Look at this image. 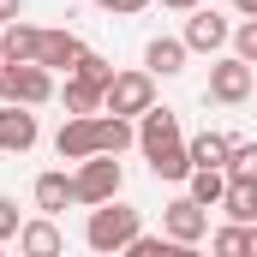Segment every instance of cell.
<instances>
[{"instance_id": "cell-9", "label": "cell", "mask_w": 257, "mask_h": 257, "mask_svg": "<svg viewBox=\"0 0 257 257\" xmlns=\"http://www.w3.org/2000/svg\"><path fill=\"white\" fill-rule=\"evenodd\" d=\"M36 138H42V126H36V114L24 102H0V150L6 156H30Z\"/></svg>"}, {"instance_id": "cell-6", "label": "cell", "mask_w": 257, "mask_h": 257, "mask_svg": "<svg viewBox=\"0 0 257 257\" xmlns=\"http://www.w3.org/2000/svg\"><path fill=\"white\" fill-rule=\"evenodd\" d=\"M162 233H168L174 245H186V251H197V245L209 239V209H203V203H197L192 192H186V197H174V203L162 209Z\"/></svg>"}, {"instance_id": "cell-8", "label": "cell", "mask_w": 257, "mask_h": 257, "mask_svg": "<svg viewBox=\"0 0 257 257\" xmlns=\"http://www.w3.org/2000/svg\"><path fill=\"white\" fill-rule=\"evenodd\" d=\"M233 42V24L215 12V6H192V18H186V48L192 54H221Z\"/></svg>"}, {"instance_id": "cell-11", "label": "cell", "mask_w": 257, "mask_h": 257, "mask_svg": "<svg viewBox=\"0 0 257 257\" xmlns=\"http://www.w3.org/2000/svg\"><path fill=\"white\" fill-rule=\"evenodd\" d=\"M36 60L48 66V72H72V66L84 60V36H72V30H42V36H36Z\"/></svg>"}, {"instance_id": "cell-1", "label": "cell", "mask_w": 257, "mask_h": 257, "mask_svg": "<svg viewBox=\"0 0 257 257\" xmlns=\"http://www.w3.org/2000/svg\"><path fill=\"white\" fill-rule=\"evenodd\" d=\"M138 233H144V209H132V203H120V197L96 203V209H90V221H84V245H90V251H102V257L126 251Z\"/></svg>"}, {"instance_id": "cell-18", "label": "cell", "mask_w": 257, "mask_h": 257, "mask_svg": "<svg viewBox=\"0 0 257 257\" xmlns=\"http://www.w3.org/2000/svg\"><path fill=\"white\" fill-rule=\"evenodd\" d=\"M186 192H192L203 209H221V192H227V168H192V174H186Z\"/></svg>"}, {"instance_id": "cell-30", "label": "cell", "mask_w": 257, "mask_h": 257, "mask_svg": "<svg viewBox=\"0 0 257 257\" xmlns=\"http://www.w3.org/2000/svg\"><path fill=\"white\" fill-rule=\"evenodd\" d=\"M251 257H257V221H251Z\"/></svg>"}, {"instance_id": "cell-15", "label": "cell", "mask_w": 257, "mask_h": 257, "mask_svg": "<svg viewBox=\"0 0 257 257\" xmlns=\"http://www.w3.org/2000/svg\"><path fill=\"white\" fill-rule=\"evenodd\" d=\"M60 102H66V114H102V84L84 78V72H66Z\"/></svg>"}, {"instance_id": "cell-16", "label": "cell", "mask_w": 257, "mask_h": 257, "mask_svg": "<svg viewBox=\"0 0 257 257\" xmlns=\"http://www.w3.org/2000/svg\"><path fill=\"white\" fill-rule=\"evenodd\" d=\"M36 24H24V18H12V24H0V60H36Z\"/></svg>"}, {"instance_id": "cell-21", "label": "cell", "mask_w": 257, "mask_h": 257, "mask_svg": "<svg viewBox=\"0 0 257 257\" xmlns=\"http://www.w3.org/2000/svg\"><path fill=\"white\" fill-rule=\"evenodd\" d=\"M209 251L215 257H251V221H227L209 233Z\"/></svg>"}, {"instance_id": "cell-19", "label": "cell", "mask_w": 257, "mask_h": 257, "mask_svg": "<svg viewBox=\"0 0 257 257\" xmlns=\"http://www.w3.org/2000/svg\"><path fill=\"white\" fill-rule=\"evenodd\" d=\"M150 174H156V180H168V186H180V180L192 174V150H186V138H180V144H168V150H156V156H150Z\"/></svg>"}, {"instance_id": "cell-25", "label": "cell", "mask_w": 257, "mask_h": 257, "mask_svg": "<svg viewBox=\"0 0 257 257\" xmlns=\"http://www.w3.org/2000/svg\"><path fill=\"white\" fill-rule=\"evenodd\" d=\"M18 227H24V221H18V203L0 192V245H6V239H18Z\"/></svg>"}, {"instance_id": "cell-7", "label": "cell", "mask_w": 257, "mask_h": 257, "mask_svg": "<svg viewBox=\"0 0 257 257\" xmlns=\"http://www.w3.org/2000/svg\"><path fill=\"white\" fill-rule=\"evenodd\" d=\"M102 150V114H66V126L54 132V156L60 162H84Z\"/></svg>"}, {"instance_id": "cell-13", "label": "cell", "mask_w": 257, "mask_h": 257, "mask_svg": "<svg viewBox=\"0 0 257 257\" xmlns=\"http://www.w3.org/2000/svg\"><path fill=\"white\" fill-rule=\"evenodd\" d=\"M192 60V48H186V36H150V48H144V66L156 72V78H180Z\"/></svg>"}, {"instance_id": "cell-28", "label": "cell", "mask_w": 257, "mask_h": 257, "mask_svg": "<svg viewBox=\"0 0 257 257\" xmlns=\"http://www.w3.org/2000/svg\"><path fill=\"white\" fill-rule=\"evenodd\" d=\"M156 6H168V12H192V6H203V0H156Z\"/></svg>"}, {"instance_id": "cell-20", "label": "cell", "mask_w": 257, "mask_h": 257, "mask_svg": "<svg viewBox=\"0 0 257 257\" xmlns=\"http://www.w3.org/2000/svg\"><path fill=\"white\" fill-rule=\"evenodd\" d=\"M221 209H227V221H257V180H227Z\"/></svg>"}, {"instance_id": "cell-23", "label": "cell", "mask_w": 257, "mask_h": 257, "mask_svg": "<svg viewBox=\"0 0 257 257\" xmlns=\"http://www.w3.org/2000/svg\"><path fill=\"white\" fill-rule=\"evenodd\" d=\"M227 180H257V144L233 138V150H227Z\"/></svg>"}, {"instance_id": "cell-27", "label": "cell", "mask_w": 257, "mask_h": 257, "mask_svg": "<svg viewBox=\"0 0 257 257\" xmlns=\"http://www.w3.org/2000/svg\"><path fill=\"white\" fill-rule=\"evenodd\" d=\"M12 18H24V0H0V24H12Z\"/></svg>"}, {"instance_id": "cell-14", "label": "cell", "mask_w": 257, "mask_h": 257, "mask_svg": "<svg viewBox=\"0 0 257 257\" xmlns=\"http://www.w3.org/2000/svg\"><path fill=\"white\" fill-rule=\"evenodd\" d=\"M30 197H36V209H42V215H60L66 203H78V197H72V174H66V168H48V174H36Z\"/></svg>"}, {"instance_id": "cell-24", "label": "cell", "mask_w": 257, "mask_h": 257, "mask_svg": "<svg viewBox=\"0 0 257 257\" xmlns=\"http://www.w3.org/2000/svg\"><path fill=\"white\" fill-rule=\"evenodd\" d=\"M233 54H239V60H251V66H257V18H245V24L233 30Z\"/></svg>"}, {"instance_id": "cell-12", "label": "cell", "mask_w": 257, "mask_h": 257, "mask_svg": "<svg viewBox=\"0 0 257 257\" xmlns=\"http://www.w3.org/2000/svg\"><path fill=\"white\" fill-rule=\"evenodd\" d=\"M18 251H24V257H60V251H66L60 221H54V215H36V221H24V227H18Z\"/></svg>"}, {"instance_id": "cell-26", "label": "cell", "mask_w": 257, "mask_h": 257, "mask_svg": "<svg viewBox=\"0 0 257 257\" xmlns=\"http://www.w3.org/2000/svg\"><path fill=\"white\" fill-rule=\"evenodd\" d=\"M96 6H102V12H114V18H138L150 0H96Z\"/></svg>"}, {"instance_id": "cell-29", "label": "cell", "mask_w": 257, "mask_h": 257, "mask_svg": "<svg viewBox=\"0 0 257 257\" xmlns=\"http://www.w3.org/2000/svg\"><path fill=\"white\" fill-rule=\"evenodd\" d=\"M233 12L239 18H257V0H233Z\"/></svg>"}, {"instance_id": "cell-3", "label": "cell", "mask_w": 257, "mask_h": 257, "mask_svg": "<svg viewBox=\"0 0 257 257\" xmlns=\"http://www.w3.org/2000/svg\"><path fill=\"white\" fill-rule=\"evenodd\" d=\"M0 102H24V108L54 102V72L42 60H0Z\"/></svg>"}, {"instance_id": "cell-4", "label": "cell", "mask_w": 257, "mask_h": 257, "mask_svg": "<svg viewBox=\"0 0 257 257\" xmlns=\"http://www.w3.org/2000/svg\"><path fill=\"white\" fill-rule=\"evenodd\" d=\"M251 90H257V66L251 60H239V54H221V60L209 66V102H221V108H239V102H251Z\"/></svg>"}, {"instance_id": "cell-10", "label": "cell", "mask_w": 257, "mask_h": 257, "mask_svg": "<svg viewBox=\"0 0 257 257\" xmlns=\"http://www.w3.org/2000/svg\"><path fill=\"white\" fill-rule=\"evenodd\" d=\"M168 144H180V114L174 108H144L138 114V150H144V162L156 150H168Z\"/></svg>"}, {"instance_id": "cell-22", "label": "cell", "mask_w": 257, "mask_h": 257, "mask_svg": "<svg viewBox=\"0 0 257 257\" xmlns=\"http://www.w3.org/2000/svg\"><path fill=\"white\" fill-rule=\"evenodd\" d=\"M126 257H186V245H174L168 233H138L126 245Z\"/></svg>"}, {"instance_id": "cell-2", "label": "cell", "mask_w": 257, "mask_h": 257, "mask_svg": "<svg viewBox=\"0 0 257 257\" xmlns=\"http://www.w3.org/2000/svg\"><path fill=\"white\" fill-rule=\"evenodd\" d=\"M120 186H126V168H120V156H108V150H96V156H84V162L72 168V197H78V209H96V203L120 197Z\"/></svg>"}, {"instance_id": "cell-5", "label": "cell", "mask_w": 257, "mask_h": 257, "mask_svg": "<svg viewBox=\"0 0 257 257\" xmlns=\"http://www.w3.org/2000/svg\"><path fill=\"white\" fill-rule=\"evenodd\" d=\"M102 108H108V114H126V120H138L144 108H156V72H150V66H138V72H114Z\"/></svg>"}, {"instance_id": "cell-31", "label": "cell", "mask_w": 257, "mask_h": 257, "mask_svg": "<svg viewBox=\"0 0 257 257\" xmlns=\"http://www.w3.org/2000/svg\"><path fill=\"white\" fill-rule=\"evenodd\" d=\"M251 96H257V90H251Z\"/></svg>"}, {"instance_id": "cell-17", "label": "cell", "mask_w": 257, "mask_h": 257, "mask_svg": "<svg viewBox=\"0 0 257 257\" xmlns=\"http://www.w3.org/2000/svg\"><path fill=\"white\" fill-rule=\"evenodd\" d=\"M186 150H192V168H227L233 138L227 132H197V138H186Z\"/></svg>"}]
</instances>
